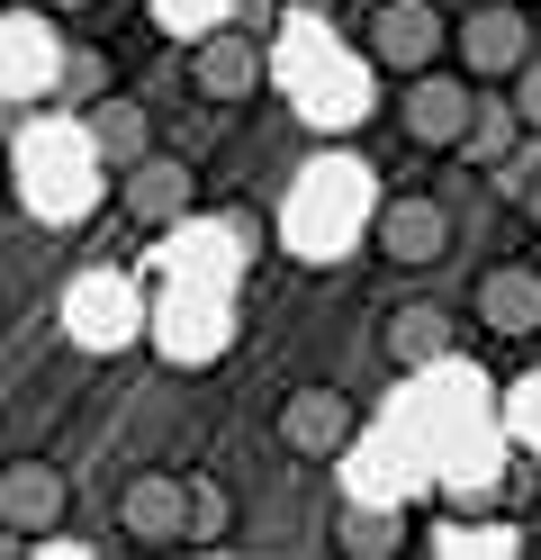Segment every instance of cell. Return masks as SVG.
Returning a JSON list of instances; mask_svg holds the SVG:
<instances>
[{"instance_id":"cell-5","label":"cell","mask_w":541,"mask_h":560,"mask_svg":"<svg viewBox=\"0 0 541 560\" xmlns=\"http://www.w3.org/2000/svg\"><path fill=\"white\" fill-rule=\"evenodd\" d=\"M118 218L136 226V235H172V226H190L199 218V172L180 163V154H136L127 172H118Z\"/></svg>"},{"instance_id":"cell-12","label":"cell","mask_w":541,"mask_h":560,"mask_svg":"<svg viewBox=\"0 0 541 560\" xmlns=\"http://www.w3.org/2000/svg\"><path fill=\"white\" fill-rule=\"evenodd\" d=\"M91 154H99L108 172H127L136 154H154V118H144L136 100H118V91L91 100Z\"/></svg>"},{"instance_id":"cell-11","label":"cell","mask_w":541,"mask_h":560,"mask_svg":"<svg viewBox=\"0 0 541 560\" xmlns=\"http://www.w3.org/2000/svg\"><path fill=\"white\" fill-rule=\"evenodd\" d=\"M379 353H388L397 371H433V362H451V307H433V299L388 307V326H379Z\"/></svg>"},{"instance_id":"cell-10","label":"cell","mask_w":541,"mask_h":560,"mask_svg":"<svg viewBox=\"0 0 541 560\" xmlns=\"http://www.w3.org/2000/svg\"><path fill=\"white\" fill-rule=\"evenodd\" d=\"M469 307L487 335H541V262H487Z\"/></svg>"},{"instance_id":"cell-16","label":"cell","mask_w":541,"mask_h":560,"mask_svg":"<svg viewBox=\"0 0 541 560\" xmlns=\"http://www.w3.org/2000/svg\"><path fill=\"white\" fill-rule=\"evenodd\" d=\"M36 10H46V19H82L91 0H36Z\"/></svg>"},{"instance_id":"cell-13","label":"cell","mask_w":541,"mask_h":560,"mask_svg":"<svg viewBox=\"0 0 541 560\" xmlns=\"http://www.w3.org/2000/svg\"><path fill=\"white\" fill-rule=\"evenodd\" d=\"M397 542H407V515L397 506H343L334 515V551H352V560H379Z\"/></svg>"},{"instance_id":"cell-9","label":"cell","mask_w":541,"mask_h":560,"mask_svg":"<svg viewBox=\"0 0 541 560\" xmlns=\"http://www.w3.org/2000/svg\"><path fill=\"white\" fill-rule=\"evenodd\" d=\"M371 244H379V262L424 271V262H443V254H451V208L433 199V190H397V199H379Z\"/></svg>"},{"instance_id":"cell-2","label":"cell","mask_w":541,"mask_h":560,"mask_svg":"<svg viewBox=\"0 0 541 560\" xmlns=\"http://www.w3.org/2000/svg\"><path fill=\"white\" fill-rule=\"evenodd\" d=\"M271 434H280L289 462H343L352 434H361V407H352V389H334V380H298V389L271 407Z\"/></svg>"},{"instance_id":"cell-3","label":"cell","mask_w":541,"mask_h":560,"mask_svg":"<svg viewBox=\"0 0 541 560\" xmlns=\"http://www.w3.org/2000/svg\"><path fill=\"white\" fill-rule=\"evenodd\" d=\"M361 55H371L388 82H415V73H433V63L451 55V19L433 10V0H379L371 27H361Z\"/></svg>"},{"instance_id":"cell-14","label":"cell","mask_w":541,"mask_h":560,"mask_svg":"<svg viewBox=\"0 0 541 560\" xmlns=\"http://www.w3.org/2000/svg\"><path fill=\"white\" fill-rule=\"evenodd\" d=\"M515 145H524V109H515V100H505V109H487V100H479V118H469V136H460V163L496 172Z\"/></svg>"},{"instance_id":"cell-1","label":"cell","mask_w":541,"mask_h":560,"mask_svg":"<svg viewBox=\"0 0 541 560\" xmlns=\"http://www.w3.org/2000/svg\"><path fill=\"white\" fill-rule=\"evenodd\" d=\"M118 534L136 551H180V542H199L208 534V506H199V479H180V470H136L118 488Z\"/></svg>"},{"instance_id":"cell-7","label":"cell","mask_w":541,"mask_h":560,"mask_svg":"<svg viewBox=\"0 0 541 560\" xmlns=\"http://www.w3.org/2000/svg\"><path fill=\"white\" fill-rule=\"evenodd\" d=\"M72 524V479L46 462V452H19V462H0V534L19 542H46Z\"/></svg>"},{"instance_id":"cell-6","label":"cell","mask_w":541,"mask_h":560,"mask_svg":"<svg viewBox=\"0 0 541 560\" xmlns=\"http://www.w3.org/2000/svg\"><path fill=\"white\" fill-rule=\"evenodd\" d=\"M469 118H479V82H469V73H443V63L415 73L407 100H397V136H407L415 154H460Z\"/></svg>"},{"instance_id":"cell-17","label":"cell","mask_w":541,"mask_h":560,"mask_svg":"<svg viewBox=\"0 0 541 560\" xmlns=\"http://www.w3.org/2000/svg\"><path fill=\"white\" fill-rule=\"evenodd\" d=\"M524 218H532V235H541V172H532V190H524Z\"/></svg>"},{"instance_id":"cell-8","label":"cell","mask_w":541,"mask_h":560,"mask_svg":"<svg viewBox=\"0 0 541 560\" xmlns=\"http://www.w3.org/2000/svg\"><path fill=\"white\" fill-rule=\"evenodd\" d=\"M524 55H532V19L515 10V0H479V10L451 27V63L469 82H515Z\"/></svg>"},{"instance_id":"cell-15","label":"cell","mask_w":541,"mask_h":560,"mask_svg":"<svg viewBox=\"0 0 541 560\" xmlns=\"http://www.w3.org/2000/svg\"><path fill=\"white\" fill-rule=\"evenodd\" d=\"M505 91H515V109H524V127H541V55H524V73L505 82Z\"/></svg>"},{"instance_id":"cell-4","label":"cell","mask_w":541,"mask_h":560,"mask_svg":"<svg viewBox=\"0 0 541 560\" xmlns=\"http://www.w3.org/2000/svg\"><path fill=\"white\" fill-rule=\"evenodd\" d=\"M190 91L208 109H252V100L271 91V46L252 37V27H208L190 46Z\"/></svg>"}]
</instances>
